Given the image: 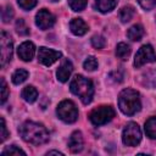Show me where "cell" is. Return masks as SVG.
<instances>
[{
  "instance_id": "1",
  "label": "cell",
  "mask_w": 156,
  "mask_h": 156,
  "mask_svg": "<svg viewBox=\"0 0 156 156\" xmlns=\"http://www.w3.org/2000/svg\"><path fill=\"white\" fill-rule=\"evenodd\" d=\"M22 139L29 144L33 145H40V144H45L49 140V132L48 129L39 123L32 122V121H27L24 122L20 129H18Z\"/></svg>"
},
{
  "instance_id": "2",
  "label": "cell",
  "mask_w": 156,
  "mask_h": 156,
  "mask_svg": "<svg viewBox=\"0 0 156 156\" xmlns=\"http://www.w3.org/2000/svg\"><path fill=\"white\" fill-rule=\"evenodd\" d=\"M71 91L77 95L83 104H89L94 96V85L90 79L83 77L82 74H77L73 77L69 84Z\"/></svg>"
},
{
  "instance_id": "3",
  "label": "cell",
  "mask_w": 156,
  "mask_h": 156,
  "mask_svg": "<svg viewBox=\"0 0 156 156\" xmlns=\"http://www.w3.org/2000/svg\"><path fill=\"white\" fill-rule=\"evenodd\" d=\"M118 106L124 115L133 116L141 107L139 93L136 90L129 89V88L122 90L118 95Z\"/></svg>"
},
{
  "instance_id": "4",
  "label": "cell",
  "mask_w": 156,
  "mask_h": 156,
  "mask_svg": "<svg viewBox=\"0 0 156 156\" xmlns=\"http://www.w3.org/2000/svg\"><path fill=\"white\" fill-rule=\"evenodd\" d=\"M58 118L66 123H73L78 118V108L76 104L71 100H63L58 104L56 108Z\"/></svg>"
},
{
  "instance_id": "5",
  "label": "cell",
  "mask_w": 156,
  "mask_h": 156,
  "mask_svg": "<svg viewBox=\"0 0 156 156\" xmlns=\"http://www.w3.org/2000/svg\"><path fill=\"white\" fill-rule=\"evenodd\" d=\"M113 117H115V110L107 105L99 106L89 113V119L94 126H102L110 122Z\"/></svg>"
},
{
  "instance_id": "6",
  "label": "cell",
  "mask_w": 156,
  "mask_h": 156,
  "mask_svg": "<svg viewBox=\"0 0 156 156\" xmlns=\"http://www.w3.org/2000/svg\"><path fill=\"white\" fill-rule=\"evenodd\" d=\"M122 140L127 146H136L141 140V130L139 126L134 122H129L123 129Z\"/></svg>"
},
{
  "instance_id": "7",
  "label": "cell",
  "mask_w": 156,
  "mask_h": 156,
  "mask_svg": "<svg viewBox=\"0 0 156 156\" xmlns=\"http://www.w3.org/2000/svg\"><path fill=\"white\" fill-rule=\"evenodd\" d=\"M12 40L10 34H7L5 30L1 32L0 37V60H1V66L4 67L7 62L11 61L12 58Z\"/></svg>"
},
{
  "instance_id": "8",
  "label": "cell",
  "mask_w": 156,
  "mask_h": 156,
  "mask_svg": "<svg viewBox=\"0 0 156 156\" xmlns=\"http://www.w3.org/2000/svg\"><path fill=\"white\" fill-rule=\"evenodd\" d=\"M154 61H156V55H155L152 46L151 45H143L138 50V52L135 54L134 66L141 67L143 65L149 63V62H154Z\"/></svg>"
},
{
  "instance_id": "9",
  "label": "cell",
  "mask_w": 156,
  "mask_h": 156,
  "mask_svg": "<svg viewBox=\"0 0 156 156\" xmlns=\"http://www.w3.org/2000/svg\"><path fill=\"white\" fill-rule=\"evenodd\" d=\"M61 56H62V54L60 51H56V50H52V49H48L45 46H41L38 50V60L44 66H51Z\"/></svg>"
},
{
  "instance_id": "10",
  "label": "cell",
  "mask_w": 156,
  "mask_h": 156,
  "mask_svg": "<svg viewBox=\"0 0 156 156\" xmlns=\"http://www.w3.org/2000/svg\"><path fill=\"white\" fill-rule=\"evenodd\" d=\"M35 23L43 30L49 29L55 24V16L51 12H49L46 9H41L35 16Z\"/></svg>"
},
{
  "instance_id": "11",
  "label": "cell",
  "mask_w": 156,
  "mask_h": 156,
  "mask_svg": "<svg viewBox=\"0 0 156 156\" xmlns=\"http://www.w3.org/2000/svg\"><path fill=\"white\" fill-rule=\"evenodd\" d=\"M17 54L23 61H30L35 54V46L32 41H24L18 46Z\"/></svg>"
},
{
  "instance_id": "12",
  "label": "cell",
  "mask_w": 156,
  "mask_h": 156,
  "mask_svg": "<svg viewBox=\"0 0 156 156\" xmlns=\"http://www.w3.org/2000/svg\"><path fill=\"white\" fill-rule=\"evenodd\" d=\"M72 71H73V66H72L71 61H68V60L65 58L62 61V63L60 65L57 72H56L57 79L60 82H67L68 78H69V76H71V73H72Z\"/></svg>"
},
{
  "instance_id": "13",
  "label": "cell",
  "mask_w": 156,
  "mask_h": 156,
  "mask_svg": "<svg viewBox=\"0 0 156 156\" xmlns=\"http://www.w3.org/2000/svg\"><path fill=\"white\" fill-rule=\"evenodd\" d=\"M83 144H84V141H83L82 133L78 132V130L73 132L72 135L69 136V140H68V147H69V150L72 152H74V154L76 152H79L83 149Z\"/></svg>"
},
{
  "instance_id": "14",
  "label": "cell",
  "mask_w": 156,
  "mask_h": 156,
  "mask_svg": "<svg viewBox=\"0 0 156 156\" xmlns=\"http://www.w3.org/2000/svg\"><path fill=\"white\" fill-rule=\"evenodd\" d=\"M69 28L74 35H84L88 32V26L82 18H73L69 22Z\"/></svg>"
},
{
  "instance_id": "15",
  "label": "cell",
  "mask_w": 156,
  "mask_h": 156,
  "mask_svg": "<svg viewBox=\"0 0 156 156\" xmlns=\"http://www.w3.org/2000/svg\"><path fill=\"white\" fill-rule=\"evenodd\" d=\"M118 0H95V6L100 12H110L117 5Z\"/></svg>"
},
{
  "instance_id": "16",
  "label": "cell",
  "mask_w": 156,
  "mask_h": 156,
  "mask_svg": "<svg viewBox=\"0 0 156 156\" xmlns=\"http://www.w3.org/2000/svg\"><path fill=\"white\" fill-rule=\"evenodd\" d=\"M127 35H128V38H129L130 40H133V41L140 40V39L143 38V35H144V28H143V26H141V24H134V26H132V27L128 29Z\"/></svg>"
},
{
  "instance_id": "17",
  "label": "cell",
  "mask_w": 156,
  "mask_h": 156,
  "mask_svg": "<svg viewBox=\"0 0 156 156\" xmlns=\"http://www.w3.org/2000/svg\"><path fill=\"white\" fill-rule=\"evenodd\" d=\"M22 98L27 102H34L38 98V90L32 85H27L22 90Z\"/></svg>"
},
{
  "instance_id": "18",
  "label": "cell",
  "mask_w": 156,
  "mask_h": 156,
  "mask_svg": "<svg viewBox=\"0 0 156 156\" xmlns=\"http://www.w3.org/2000/svg\"><path fill=\"white\" fill-rule=\"evenodd\" d=\"M130 55V48L126 43H118L116 46V56L121 60H127V57Z\"/></svg>"
},
{
  "instance_id": "19",
  "label": "cell",
  "mask_w": 156,
  "mask_h": 156,
  "mask_svg": "<svg viewBox=\"0 0 156 156\" xmlns=\"http://www.w3.org/2000/svg\"><path fill=\"white\" fill-rule=\"evenodd\" d=\"M145 133L149 138L156 139V117H150L145 122Z\"/></svg>"
},
{
  "instance_id": "20",
  "label": "cell",
  "mask_w": 156,
  "mask_h": 156,
  "mask_svg": "<svg viewBox=\"0 0 156 156\" xmlns=\"http://www.w3.org/2000/svg\"><path fill=\"white\" fill-rule=\"evenodd\" d=\"M134 13H135V10H134L133 6H124V7H122L119 10L118 16H119V20L122 22H128V21H130L133 18Z\"/></svg>"
},
{
  "instance_id": "21",
  "label": "cell",
  "mask_w": 156,
  "mask_h": 156,
  "mask_svg": "<svg viewBox=\"0 0 156 156\" xmlns=\"http://www.w3.org/2000/svg\"><path fill=\"white\" fill-rule=\"evenodd\" d=\"M27 78H28V72L26 69L20 68V69H17V71L13 72V74H12V83L13 84H21Z\"/></svg>"
},
{
  "instance_id": "22",
  "label": "cell",
  "mask_w": 156,
  "mask_h": 156,
  "mask_svg": "<svg viewBox=\"0 0 156 156\" xmlns=\"http://www.w3.org/2000/svg\"><path fill=\"white\" fill-rule=\"evenodd\" d=\"M1 155L2 156H5V155H26V152L15 145H11V146H7L6 149H4L1 151Z\"/></svg>"
},
{
  "instance_id": "23",
  "label": "cell",
  "mask_w": 156,
  "mask_h": 156,
  "mask_svg": "<svg viewBox=\"0 0 156 156\" xmlns=\"http://www.w3.org/2000/svg\"><path fill=\"white\" fill-rule=\"evenodd\" d=\"M68 5L73 11H82L87 6V0H68Z\"/></svg>"
},
{
  "instance_id": "24",
  "label": "cell",
  "mask_w": 156,
  "mask_h": 156,
  "mask_svg": "<svg viewBox=\"0 0 156 156\" xmlns=\"http://www.w3.org/2000/svg\"><path fill=\"white\" fill-rule=\"evenodd\" d=\"M16 32L20 34V35H28L29 34V28L26 26L24 21L23 20H17L16 22Z\"/></svg>"
},
{
  "instance_id": "25",
  "label": "cell",
  "mask_w": 156,
  "mask_h": 156,
  "mask_svg": "<svg viewBox=\"0 0 156 156\" xmlns=\"http://www.w3.org/2000/svg\"><path fill=\"white\" fill-rule=\"evenodd\" d=\"M105 44H106V40H105V38H104L102 35H100V34H95V35L91 38V45H93L94 48H96V49H102V48L105 46Z\"/></svg>"
},
{
  "instance_id": "26",
  "label": "cell",
  "mask_w": 156,
  "mask_h": 156,
  "mask_svg": "<svg viewBox=\"0 0 156 156\" xmlns=\"http://www.w3.org/2000/svg\"><path fill=\"white\" fill-rule=\"evenodd\" d=\"M83 66H84V68L87 69V71H95L96 68H98V61H96V58L94 57V56H89L85 61H84V63H83Z\"/></svg>"
},
{
  "instance_id": "27",
  "label": "cell",
  "mask_w": 156,
  "mask_h": 156,
  "mask_svg": "<svg viewBox=\"0 0 156 156\" xmlns=\"http://www.w3.org/2000/svg\"><path fill=\"white\" fill-rule=\"evenodd\" d=\"M12 17H13V10H12V7L11 6H5L2 9V11H1V18H2V21L6 23Z\"/></svg>"
},
{
  "instance_id": "28",
  "label": "cell",
  "mask_w": 156,
  "mask_h": 156,
  "mask_svg": "<svg viewBox=\"0 0 156 156\" xmlns=\"http://www.w3.org/2000/svg\"><path fill=\"white\" fill-rule=\"evenodd\" d=\"M17 2L23 10H30L37 5V0H17Z\"/></svg>"
},
{
  "instance_id": "29",
  "label": "cell",
  "mask_w": 156,
  "mask_h": 156,
  "mask_svg": "<svg viewBox=\"0 0 156 156\" xmlns=\"http://www.w3.org/2000/svg\"><path fill=\"white\" fill-rule=\"evenodd\" d=\"M9 98V88L4 78H1V104H5V101Z\"/></svg>"
},
{
  "instance_id": "30",
  "label": "cell",
  "mask_w": 156,
  "mask_h": 156,
  "mask_svg": "<svg viewBox=\"0 0 156 156\" xmlns=\"http://www.w3.org/2000/svg\"><path fill=\"white\" fill-rule=\"evenodd\" d=\"M138 2L144 10H151L156 6V0H138Z\"/></svg>"
},
{
  "instance_id": "31",
  "label": "cell",
  "mask_w": 156,
  "mask_h": 156,
  "mask_svg": "<svg viewBox=\"0 0 156 156\" xmlns=\"http://www.w3.org/2000/svg\"><path fill=\"white\" fill-rule=\"evenodd\" d=\"M0 141L2 143V141H5V139L9 136V132H7V129H6V124H5V119L1 117V134H0Z\"/></svg>"
},
{
  "instance_id": "32",
  "label": "cell",
  "mask_w": 156,
  "mask_h": 156,
  "mask_svg": "<svg viewBox=\"0 0 156 156\" xmlns=\"http://www.w3.org/2000/svg\"><path fill=\"white\" fill-rule=\"evenodd\" d=\"M110 77H111L115 82H122V79H123V74H122V72H117V71L112 72V73L110 74Z\"/></svg>"
},
{
  "instance_id": "33",
  "label": "cell",
  "mask_w": 156,
  "mask_h": 156,
  "mask_svg": "<svg viewBox=\"0 0 156 156\" xmlns=\"http://www.w3.org/2000/svg\"><path fill=\"white\" fill-rule=\"evenodd\" d=\"M52 154H55V155H63L62 152L56 151V150H52V151H49V152H48V155H52Z\"/></svg>"
},
{
  "instance_id": "34",
  "label": "cell",
  "mask_w": 156,
  "mask_h": 156,
  "mask_svg": "<svg viewBox=\"0 0 156 156\" xmlns=\"http://www.w3.org/2000/svg\"><path fill=\"white\" fill-rule=\"evenodd\" d=\"M51 1H58V0H51Z\"/></svg>"
}]
</instances>
